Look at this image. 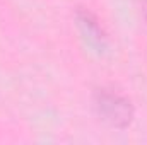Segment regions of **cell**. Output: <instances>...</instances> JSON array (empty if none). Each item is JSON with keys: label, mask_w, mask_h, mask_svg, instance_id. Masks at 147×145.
Wrapping results in <instances>:
<instances>
[{"label": "cell", "mask_w": 147, "mask_h": 145, "mask_svg": "<svg viewBox=\"0 0 147 145\" xmlns=\"http://www.w3.org/2000/svg\"><path fill=\"white\" fill-rule=\"evenodd\" d=\"M75 21H77V28H79L82 38L86 39V43L91 48H94L96 51H105L108 48V34L103 29V26L98 21V17L91 10L77 9Z\"/></svg>", "instance_id": "cell-2"}, {"label": "cell", "mask_w": 147, "mask_h": 145, "mask_svg": "<svg viewBox=\"0 0 147 145\" xmlns=\"http://www.w3.org/2000/svg\"><path fill=\"white\" fill-rule=\"evenodd\" d=\"M146 15H147V5H146Z\"/></svg>", "instance_id": "cell-3"}, {"label": "cell", "mask_w": 147, "mask_h": 145, "mask_svg": "<svg viewBox=\"0 0 147 145\" xmlns=\"http://www.w3.org/2000/svg\"><path fill=\"white\" fill-rule=\"evenodd\" d=\"M96 114L111 128L125 130L134 121V106L128 97L111 89H98L92 96Z\"/></svg>", "instance_id": "cell-1"}]
</instances>
